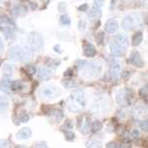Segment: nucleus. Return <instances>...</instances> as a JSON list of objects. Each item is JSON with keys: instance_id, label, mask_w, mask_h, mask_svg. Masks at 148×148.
Returning a JSON list of instances; mask_svg holds the SVG:
<instances>
[{"instance_id": "obj_1", "label": "nucleus", "mask_w": 148, "mask_h": 148, "mask_svg": "<svg viewBox=\"0 0 148 148\" xmlns=\"http://www.w3.org/2000/svg\"><path fill=\"white\" fill-rule=\"evenodd\" d=\"M78 69L82 72L86 78H95L101 73L102 65L101 63L96 61H84L77 60L76 61Z\"/></svg>"}, {"instance_id": "obj_2", "label": "nucleus", "mask_w": 148, "mask_h": 148, "mask_svg": "<svg viewBox=\"0 0 148 148\" xmlns=\"http://www.w3.org/2000/svg\"><path fill=\"white\" fill-rule=\"evenodd\" d=\"M85 107V94L81 89L75 90L67 100V109L72 113H78Z\"/></svg>"}, {"instance_id": "obj_3", "label": "nucleus", "mask_w": 148, "mask_h": 148, "mask_svg": "<svg viewBox=\"0 0 148 148\" xmlns=\"http://www.w3.org/2000/svg\"><path fill=\"white\" fill-rule=\"evenodd\" d=\"M33 56V52L28 47H21L20 46H13L9 49V57L14 61L30 60Z\"/></svg>"}, {"instance_id": "obj_4", "label": "nucleus", "mask_w": 148, "mask_h": 148, "mask_svg": "<svg viewBox=\"0 0 148 148\" xmlns=\"http://www.w3.org/2000/svg\"><path fill=\"white\" fill-rule=\"evenodd\" d=\"M28 42L33 51H40L44 49V40L38 33H30V35L28 36Z\"/></svg>"}, {"instance_id": "obj_5", "label": "nucleus", "mask_w": 148, "mask_h": 148, "mask_svg": "<svg viewBox=\"0 0 148 148\" xmlns=\"http://www.w3.org/2000/svg\"><path fill=\"white\" fill-rule=\"evenodd\" d=\"M60 94V89L52 85L46 86V87L42 88V90L40 91V98H44V99H53V98L59 96Z\"/></svg>"}, {"instance_id": "obj_6", "label": "nucleus", "mask_w": 148, "mask_h": 148, "mask_svg": "<svg viewBox=\"0 0 148 148\" xmlns=\"http://www.w3.org/2000/svg\"><path fill=\"white\" fill-rule=\"evenodd\" d=\"M121 63L119 60H114L110 66V75H111L112 79L116 80L121 75Z\"/></svg>"}, {"instance_id": "obj_7", "label": "nucleus", "mask_w": 148, "mask_h": 148, "mask_svg": "<svg viewBox=\"0 0 148 148\" xmlns=\"http://www.w3.org/2000/svg\"><path fill=\"white\" fill-rule=\"evenodd\" d=\"M128 61H130L132 65L136 66V67H143V66H144V61L142 60L141 56H140V53L137 51H131L130 60Z\"/></svg>"}, {"instance_id": "obj_8", "label": "nucleus", "mask_w": 148, "mask_h": 148, "mask_svg": "<svg viewBox=\"0 0 148 148\" xmlns=\"http://www.w3.org/2000/svg\"><path fill=\"white\" fill-rule=\"evenodd\" d=\"M110 51H111V53L113 56H121L125 53V47H123L120 44H118L116 42H114L110 45Z\"/></svg>"}, {"instance_id": "obj_9", "label": "nucleus", "mask_w": 148, "mask_h": 148, "mask_svg": "<svg viewBox=\"0 0 148 148\" xmlns=\"http://www.w3.org/2000/svg\"><path fill=\"white\" fill-rule=\"evenodd\" d=\"M7 29H15V23L7 16H0V30L4 31Z\"/></svg>"}, {"instance_id": "obj_10", "label": "nucleus", "mask_w": 148, "mask_h": 148, "mask_svg": "<svg viewBox=\"0 0 148 148\" xmlns=\"http://www.w3.org/2000/svg\"><path fill=\"white\" fill-rule=\"evenodd\" d=\"M119 28V23L114 19H110L105 24V30L109 34H114Z\"/></svg>"}, {"instance_id": "obj_11", "label": "nucleus", "mask_w": 148, "mask_h": 148, "mask_svg": "<svg viewBox=\"0 0 148 148\" xmlns=\"http://www.w3.org/2000/svg\"><path fill=\"white\" fill-rule=\"evenodd\" d=\"M133 25H134V22H133V19L131 16H126L123 20V23H121V27H123V30L126 31V32L132 30Z\"/></svg>"}, {"instance_id": "obj_12", "label": "nucleus", "mask_w": 148, "mask_h": 148, "mask_svg": "<svg viewBox=\"0 0 148 148\" xmlns=\"http://www.w3.org/2000/svg\"><path fill=\"white\" fill-rule=\"evenodd\" d=\"M83 51H84L85 56L88 57H93L96 56V49H95V47L93 46L92 44H89V42L84 45V47H83Z\"/></svg>"}, {"instance_id": "obj_13", "label": "nucleus", "mask_w": 148, "mask_h": 148, "mask_svg": "<svg viewBox=\"0 0 148 148\" xmlns=\"http://www.w3.org/2000/svg\"><path fill=\"white\" fill-rule=\"evenodd\" d=\"M31 136H32V130H31L29 127H24L17 132L18 139L25 140V139H29Z\"/></svg>"}, {"instance_id": "obj_14", "label": "nucleus", "mask_w": 148, "mask_h": 148, "mask_svg": "<svg viewBox=\"0 0 148 148\" xmlns=\"http://www.w3.org/2000/svg\"><path fill=\"white\" fill-rule=\"evenodd\" d=\"M102 16V11L101 9H100V7L98 6H93L91 8V10L88 12V17L90 19H99L100 17Z\"/></svg>"}, {"instance_id": "obj_15", "label": "nucleus", "mask_w": 148, "mask_h": 148, "mask_svg": "<svg viewBox=\"0 0 148 148\" xmlns=\"http://www.w3.org/2000/svg\"><path fill=\"white\" fill-rule=\"evenodd\" d=\"M11 79L10 77H5L3 79V81L0 84V90L2 92L6 93V94H9L10 93V83H11Z\"/></svg>"}, {"instance_id": "obj_16", "label": "nucleus", "mask_w": 148, "mask_h": 148, "mask_svg": "<svg viewBox=\"0 0 148 148\" xmlns=\"http://www.w3.org/2000/svg\"><path fill=\"white\" fill-rule=\"evenodd\" d=\"M51 76V73L49 69L45 68V67H40L39 68V71H38V77L40 80H47L49 77Z\"/></svg>"}, {"instance_id": "obj_17", "label": "nucleus", "mask_w": 148, "mask_h": 148, "mask_svg": "<svg viewBox=\"0 0 148 148\" xmlns=\"http://www.w3.org/2000/svg\"><path fill=\"white\" fill-rule=\"evenodd\" d=\"M9 108V101L5 97L0 96V114L5 113Z\"/></svg>"}, {"instance_id": "obj_18", "label": "nucleus", "mask_w": 148, "mask_h": 148, "mask_svg": "<svg viewBox=\"0 0 148 148\" xmlns=\"http://www.w3.org/2000/svg\"><path fill=\"white\" fill-rule=\"evenodd\" d=\"M116 42H118V44L121 45L123 47H126L128 45V42H127V37H126L125 35L123 34H119L116 36Z\"/></svg>"}, {"instance_id": "obj_19", "label": "nucleus", "mask_w": 148, "mask_h": 148, "mask_svg": "<svg viewBox=\"0 0 148 148\" xmlns=\"http://www.w3.org/2000/svg\"><path fill=\"white\" fill-rule=\"evenodd\" d=\"M26 12H27V8H25V7L22 5H16V6H14V8H13V13H14V15H16V16H21V15H23V14H25Z\"/></svg>"}, {"instance_id": "obj_20", "label": "nucleus", "mask_w": 148, "mask_h": 148, "mask_svg": "<svg viewBox=\"0 0 148 148\" xmlns=\"http://www.w3.org/2000/svg\"><path fill=\"white\" fill-rule=\"evenodd\" d=\"M23 88V83L19 80H13L10 83V89L12 91H17Z\"/></svg>"}, {"instance_id": "obj_21", "label": "nucleus", "mask_w": 148, "mask_h": 148, "mask_svg": "<svg viewBox=\"0 0 148 148\" xmlns=\"http://www.w3.org/2000/svg\"><path fill=\"white\" fill-rule=\"evenodd\" d=\"M143 40V35L141 32L136 33L132 38V45L133 46H138V45L141 44V42Z\"/></svg>"}, {"instance_id": "obj_22", "label": "nucleus", "mask_w": 148, "mask_h": 148, "mask_svg": "<svg viewBox=\"0 0 148 148\" xmlns=\"http://www.w3.org/2000/svg\"><path fill=\"white\" fill-rule=\"evenodd\" d=\"M62 85L65 88H67V89H73V88L77 87V83H76L74 80H71V79H65V80H63L62 81Z\"/></svg>"}, {"instance_id": "obj_23", "label": "nucleus", "mask_w": 148, "mask_h": 148, "mask_svg": "<svg viewBox=\"0 0 148 148\" xmlns=\"http://www.w3.org/2000/svg\"><path fill=\"white\" fill-rule=\"evenodd\" d=\"M86 147H91V148H100L102 147V143L98 140H88L86 142Z\"/></svg>"}, {"instance_id": "obj_24", "label": "nucleus", "mask_w": 148, "mask_h": 148, "mask_svg": "<svg viewBox=\"0 0 148 148\" xmlns=\"http://www.w3.org/2000/svg\"><path fill=\"white\" fill-rule=\"evenodd\" d=\"M60 64V60H57V59H49L47 61V66L49 68H56Z\"/></svg>"}, {"instance_id": "obj_25", "label": "nucleus", "mask_w": 148, "mask_h": 148, "mask_svg": "<svg viewBox=\"0 0 148 148\" xmlns=\"http://www.w3.org/2000/svg\"><path fill=\"white\" fill-rule=\"evenodd\" d=\"M64 137L67 141H72L75 139V133L71 130H64Z\"/></svg>"}, {"instance_id": "obj_26", "label": "nucleus", "mask_w": 148, "mask_h": 148, "mask_svg": "<svg viewBox=\"0 0 148 148\" xmlns=\"http://www.w3.org/2000/svg\"><path fill=\"white\" fill-rule=\"evenodd\" d=\"M89 127H90V120H89V118H88L87 120H86L85 123L83 125V126L81 127V132H82L83 134H87L90 130Z\"/></svg>"}, {"instance_id": "obj_27", "label": "nucleus", "mask_w": 148, "mask_h": 148, "mask_svg": "<svg viewBox=\"0 0 148 148\" xmlns=\"http://www.w3.org/2000/svg\"><path fill=\"white\" fill-rule=\"evenodd\" d=\"M92 128H93V130H94L95 132L102 130H103V123H101V121H95L94 123H92Z\"/></svg>"}, {"instance_id": "obj_28", "label": "nucleus", "mask_w": 148, "mask_h": 148, "mask_svg": "<svg viewBox=\"0 0 148 148\" xmlns=\"http://www.w3.org/2000/svg\"><path fill=\"white\" fill-rule=\"evenodd\" d=\"M60 24L64 26H69L71 24V20L67 15H62L60 17Z\"/></svg>"}, {"instance_id": "obj_29", "label": "nucleus", "mask_w": 148, "mask_h": 148, "mask_svg": "<svg viewBox=\"0 0 148 148\" xmlns=\"http://www.w3.org/2000/svg\"><path fill=\"white\" fill-rule=\"evenodd\" d=\"M140 128L143 130V131H145V132H147V130H148V121L147 120H145V121H142L141 123H140Z\"/></svg>"}, {"instance_id": "obj_30", "label": "nucleus", "mask_w": 148, "mask_h": 148, "mask_svg": "<svg viewBox=\"0 0 148 148\" xmlns=\"http://www.w3.org/2000/svg\"><path fill=\"white\" fill-rule=\"evenodd\" d=\"M147 92H148V90H147V84L144 86V87H142L141 89H140V91H139V95H140V97H142V98H146L147 97Z\"/></svg>"}, {"instance_id": "obj_31", "label": "nucleus", "mask_w": 148, "mask_h": 148, "mask_svg": "<svg viewBox=\"0 0 148 148\" xmlns=\"http://www.w3.org/2000/svg\"><path fill=\"white\" fill-rule=\"evenodd\" d=\"M54 113H56V121H60L61 120L63 119V114L61 113L60 111H54Z\"/></svg>"}, {"instance_id": "obj_32", "label": "nucleus", "mask_w": 148, "mask_h": 148, "mask_svg": "<svg viewBox=\"0 0 148 148\" xmlns=\"http://www.w3.org/2000/svg\"><path fill=\"white\" fill-rule=\"evenodd\" d=\"M26 71H27V73H29V74H35L36 73V67H34V66H31V65H28V66H26Z\"/></svg>"}, {"instance_id": "obj_33", "label": "nucleus", "mask_w": 148, "mask_h": 148, "mask_svg": "<svg viewBox=\"0 0 148 148\" xmlns=\"http://www.w3.org/2000/svg\"><path fill=\"white\" fill-rule=\"evenodd\" d=\"M131 136H132V138H134V139H138L140 136L139 131H138L137 130H133L132 132H131Z\"/></svg>"}, {"instance_id": "obj_34", "label": "nucleus", "mask_w": 148, "mask_h": 148, "mask_svg": "<svg viewBox=\"0 0 148 148\" xmlns=\"http://www.w3.org/2000/svg\"><path fill=\"white\" fill-rule=\"evenodd\" d=\"M86 28V22L85 21H79V22H78V29H79V30H84V29Z\"/></svg>"}, {"instance_id": "obj_35", "label": "nucleus", "mask_w": 148, "mask_h": 148, "mask_svg": "<svg viewBox=\"0 0 148 148\" xmlns=\"http://www.w3.org/2000/svg\"><path fill=\"white\" fill-rule=\"evenodd\" d=\"M73 75V69L72 68H68L67 70L64 72V76L65 77H70V76Z\"/></svg>"}, {"instance_id": "obj_36", "label": "nucleus", "mask_w": 148, "mask_h": 148, "mask_svg": "<svg viewBox=\"0 0 148 148\" xmlns=\"http://www.w3.org/2000/svg\"><path fill=\"white\" fill-rule=\"evenodd\" d=\"M88 9V4L87 3H84V4H81V5L78 7V10L81 11V12H84Z\"/></svg>"}, {"instance_id": "obj_37", "label": "nucleus", "mask_w": 148, "mask_h": 148, "mask_svg": "<svg viewBox=\"0 0 148 148\" xmlns=\"http://www.w3.org/2000/svg\"><path fill=\"white\" fill-rule=\"evenodd\" d=\"M35 147H45V148H46V147H47V143L45 141H40V142L36 143Z\"/></svg>"}, {"instance_id": "obj_38", "label": "nucleus", "mask_w": 148, "mask_h": 148, "mask_svg": "<svg viewBox=\"0 0 148 148\" xmlns=\"http://www.w3.org/2000/svg\"><path fill=\"white\" fill-rule=\"evenodd\" d=\"M94 2H95V5H96V6L102 7L103 5H104L105 0H94Z\"/></svg>"}, {"instance_id": "obj_39", "label": "nucleus", "mask_w": 148, "mask_h": 148, "mask_svg": "<svg viewBox=\"0 0 148 148\" xmlns=\"http://www.w3.org/2000/svg\"><path fill=\"white\" fill-rule=\"evenodd\" d=\"M29 120H30V116L29 114H24V116L21 118V121H22V123H27V121H29Z\"/></svg>"}, {"instance_id": "obj_40", "label": "nucleus", "mask_w": 148, "mask_h": 148, "mask_svg": "<svg viewBox=\"0 0 148 148\" xmlns=\"http://www.w3.org/2000/svg\"><path fill=\"white\" fill-rule=\"evenodd\" d=\"M8 146V141L7 140H0V148L1 147H7Z\"/></svg>"}, {"instance_id": "obj_41", "label": "nucleus", "mask_w": 148, "mask_h": 148, "mask_svg": "<svg viewBox=\"0 0 148 148\" xmlns=\"http://www.w3.org/2000/svg\"><path fill=\"white\" fill-rule=\"evenodd\" d=\"M64 127H65V128H68V130L72 128V123H71V121H66V123L64 125Z\"/></svg>"}, {"instance_id": "obj_42", "label": "nucleus", "mask_w": 148, "mask_h": 148, "mask_svg": "<svg viewBox=\"0 0 148 148\" xmlns=\"http://www.w3.org/2000/svg\"><path fill=\"white\" fill-rule=\"evenodd\" d=\"M30 7H31V9H32V10H36V9L38 8V4L36 3V2H31Z\"/></svg>"}, {"instance_id": "obj_43", "label": "nucleus", "mask_w": 148, "mask_h": 148, "mask_svg": "<svg viewBox=\"0 0 148 148\" xmlns=\"http://www.w3.org/2000/svg\"><path fill=\"white\" fill-rule=\"evenodd\" d=\"M53 49H54V51L58 52V53H61V52H62V51L60 49V46H59V45H56Z\"/></svg>"}, {"instance_id": "obj_44", "label": "nucleus", "mask_w": 148, "mask_h": 148, "mask_svg": "<svg viewBox=\"0 0 148 148\" xmlns=\"http://www.w3.org/2000/svg\"><path fill=\"white\" fill-rule=\"evenodd\" d=\"M3 49H4V44H3V40L0 38V53L3 51Z\"/></svg>"}, {"instance_id": "obj_45", "label": "nucleus", "mask_w": 148, "mask_h": 148, "mask_svg": "<svg viewBox=\"0 0 148 148\" xmlns=\"http://www.w3.org/2000/svg\"><path fill=\"white\" fill-rule=\"evenodd\" d=\"M107 147H116V143L114 142H110L108 145H107Z\"/></svg>"}]
</instances>
